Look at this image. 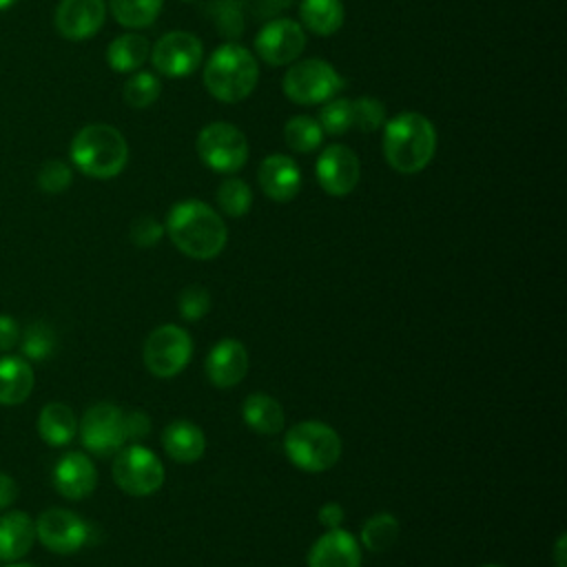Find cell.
<instances>
[{
  "label": "cell",
  "instance_id": "cell-32",
  "mask_svg": "<svg viewBox=\"0 0 567 567\" xmlns=\"http://www.w3.org/2000/svg\"><path fill=\"white\" fill-rule=\"evenodd\" d=\"M20 350L31 361H44L55 350V332L49 323L35 321L20 334Z\"/></svg>",
  "mask_w": 567,
  "mask_h": 567
},
{
  "label": "cell",
  "instance_id": "cell-20",
  "mask_svg": "<svg viewBox=\"0 0 567 567\" xmlns=\"http://www.w3.org/2000/svg\"><path fill=\"white\" fill-rule=\"evenodd\" d=\"M35 540V520L22 512L11 509L0 516V560L16 563L29 554Z\"/></svg>",
  "mask_w": 567,
  "mask_h": 567
},
{
  "label": "cell",
  "instance_id": "cell-9",
  "mask_svg": "<svg viewBox=\"0 0 567 567\" xmlns=\"http://www.w3.org/2000/svg\"><path fill=\"white\" fill-rule=\"evenodd\" d=\"M193 354L190 334L175 323H164L155 328L144 341V365L151 374L159 379H171L179 374Z\"/></svg>",
  "mask_w": 567,
  "mask_h": 567
},
{
  "label": "cell",
  "instance_id": "cell-29",
  "mask_svg": "<svg viewBox=\"0 0 567 567\" xmlns=\"http://www.w3.org/2000/svg\"><path fill=\"white\" fill-rule=\"evenodd\" d=\"M284 140L297 153H312L321 146L323 131L315 117L295 115L284 126Z\"/></svg>",
  "mask_w": 567,
  "mask_h": 567
},
{
  "label": "cell",
  "instance_id": "cell-23",
  "mask_svg": "<svg viewBox=\"0 0 567 567\" xmlns=\"http://www.w3.org/2000/svg\"><path fill=\"white\" fill-rule=\"evenodd\" d=\"M38 434L44 443H49L53 447H62V445L71 443L78 434L75 412L66 403H60V401L47 403L38 416Z\"/></svg>",
  "mask_w": 567,
  "mask_h": 567
},
{
  "label": "cell",
  "instance_id": "cell-44",
  "mask_svg": "<svg viewBox=\"0 0 567 567\" xmlns=\"http://www.w3.org/2000/svg\"><path fill=\"white\" fill-rule=\"evenodd\" d=\"M18 0H0V11H4V9H9V7H13Z\"/></svg>",
  "mask_w": 567,
  "mask_h": 567
},
{
  "label": "cell",
  "instance_id": "cell-30",
  "mask_svg": "<svg viewBox=\"0 0 567 567\" xmlns=\"http://www.w3.org/2000/svg\"><path fill=\"white\" fill-rule=\"evenodd\" d=\"M159 93L162 82L151 71H135L122 89V97L131 109H148L159 97Z\"/></svg>",
  "mask_w": 567,
  "mask_h": 567
},
{
  "label": "cell",
  "instance_id": "cell-24",
  "mask_svg": "<svg viewBox=\"0 0 567 567\" xmlns=\"http://www.w3.org/2000/svg\"><path fill=\"white\" fill-rule=\"evenodd\" d=\"M241 416L244 423L257 434H277L284 430L286 423V414L279 401L264 392H255L244 401Z\"/></svg>",
  "mask_w": 567,
  "mask_h": 567
},
{
  "label": "cell",
  "instance_id": "cell-2",
  "mask_svg": "<svg viewBox=\"0 0 567 567\" xmlns=\"http://www.w3.org/2000/svg\"><path fill=\"white\" fill-rule=\"evenodd\" d=\"M436 153V128L416 111H403L383 124V157L403 175L421 173Z\"/></svg>",
  "mask_w": 567,
  "mask_h": 567
},
{
  "label": "cell",
  "instance_id": "cell-18",
  "mask_svg": "<svg viewBox=\"0 0 567 567\" xmlns=\"http://www.w3.org/2000/svg\"><path fill=\"white\" fill-rule=\"evenodd\" d=\"M257 179L266 197L272 202H290L301 190V171L297 162L284 153L264 157L257 168Z\"/></svg>",
  "mask_w": 567,
  "mask_h": 567
},
{
  "label": "cell",
  "instance_id": "cell-4",
  "mask_svg": "<svg viewBox=\"0 0 567 567\" xmlns=\"http://www.w3.org/2000/svg\"><path fill=\"white\" fill-rule=\"evenodd\" d=\"M259 80V64L255 55L237 44L226 42L217 47L204 64V86L219 102H241L246 100Z\"/></svg>",
  "mask_w": 567,
  "mask_h": 567
},
{
  "label": "cell",
  "instance_id": "cell-25",
  "mask_svg": "<svg viewBox=\"0 0 567 567\" xmlns=\"http://www.w3.org/2000/svg\"><path fill=\"white\" fill-rule=\"evenodd\" d=\"M151 53V44L142 33H122L111 40L106 49V62L117 73H133L137 71Z\"/></svg>",
  "mask_w": 567,
  "mask_h": 567
},
{
  "label": "cell",
  "instance_id": "cell-16",
  "mask_svg": "<svg viewBox=\"0 0 567 567\" xmlns=\"http://www.w3.org/2000/svg\"><path fill=\"white\" fill-rule=\"evenodd\" d=\"M97 485V470L84 452H66L53 467V487L69 501L86 498Z\"/></svg>",
  "mask_w": 567,
  "mask_h": 567
},
{
  "label": "cell",
  "instance_id": "cell-10",
  "mask_svg": "<svg viewBox=\"0 0 567 567\" xmlns=\"http://www.w3.org/2000/svg\"><path fill=\"white\" fill-rule=\"evenodd\" d=\"M80 439L82 445L97 456L115 454L126 443L124 412L106 401L91 405L80 421Z\"/></svg>",
  "mask_w": 567,
  "mask_h": 567
},
{
  "label": "cell",
  "instance_id": "cell-21",
  "mask_svg": "<svg viewBox=\"0 0 567 567\" xmlns=\"http://www.w3.org/2000/svg\"><path fill=\"white\" fill-rule=\"evenodd\" d=\"M162 445L175 463H195L206 452V436L193 421L177 419L164 427Z\"/></svg>",
  "mask_w": 567,
  "mask_h": 567
},
{
  "label": "cell",
  "instance_id": "cell-39",
  "mask_svg": "<svg viewBox=\"0 0 567 567\" xmlns=\"http://www.w3.org/2000/svg\"><path fill=\"white\" fill-rule=\"evenodd\" d=\"M20 326L13 317L0 315V350L7 352L20 343Z\"/></svg>",
  "mask_w": 567,
  "mask_h": 567
},
{
  "label": "cell",
  "instance_id": "cell-41",
  "mask_svg": "<svg viewBox=\"0 0 567 567\" xmlns=\"http://www.w3.org/2000/svg\"><path fill=\"white\" fill-rule=\"evenodd\" d=\"M16 496H18L16 481L9 474L0 472V509H7L16 501Z\"/></svg>",
  "mask_w": 567,
  "mask_h": 567
},
{
  "label": "cell",
  "instance_id": "cell-5",
  "mask_svg": "<svg viewBox=\"0 0 567 567\" xmlns=\"http://www.w3.org/2000/svg\"><path fill=\"white\" fill-rule=\"evenodd\" d=\"M284 450L290 463L303 472H326L341 458V436L328 423L301 421L284 436Z\"/></svg>",
  "mask_w": 567,
  "mask_h": 567
},
{
  "label": "cell",
  "instance_id": "cell-6",
  "mask_svg": "<svg viewBox=\"0 0 567 567\" xmlns=\"http://www.w3.org/2000/svg\"><path fill=\"white\" fill-rule=\"evenodd\" d=\"M343 86L346 80L341 78V73L330 62L319 58L295 60L281 80L286 97L303 106L323 104L330 97H337Z\"/></svg>",
  "mask_w": 567,
  "mask_h": 567
},
{
  "label": "cell",
  "instance_id": "cell-42",
  "mask_svg": "<svg viewBox=\"0 0 567 567\" xmlns=\"http://www.w3.org/2000/svg\"><path fill=\"white\" fill-rule=\"evenodd\" d=\"M554 554H556V563H558V567H567V565H565V534H560V538H558V543H556Z\"/></svg>",
  "mask_w": 567,
  "mask_h": 567
},
{
  "label": "cell",
  "instance_id": "cell-8",
  "mask_svg": "<svg viewBox=\"0 0 567 567\" xmlns=\"http://www.w3.org/2000/svg\"><path fill=\"white\" fill-rule=\"evenodd\" d=\"M113 481L131 496H151L164 485V465L155 452L135 443L115 452Z\"/></svg>",
  "mask_w": 567,
  "mask_h": 567
},
{
  "label": "cell",
  "instance_id": "cell-38",
  "mask_svg": "<svg viewBox=\"0 0 567 567\" xmlns=\"http://www.w3.org/2000/svg\"><path fill=\"white\" fill-rule=\"evenodd\" d=\"M124 425H126V441H142L151 434V419L146 412L133 410L124 414Z\"/></svg>",
  "mask_w": 567,
  "mask_h": 567
},
{
  "label": "cell",
  "instance_id": "cell-26",
  "mask_svg": "<svg viewBox=\"0 0 567 567\" xmlns=\"http://www.w3.org/2000/svg\"><path fill=\"white\" fill-rule=\"evenodd\" d=\"M299 18L310 33L332 35L341 29L346 11L341 0H301Z\"/></svg>",
  "mask_w": 567,
  "mask_h": 567
},
{
  "label": "cell",
  "instance_id": "cell-13",
  "mask_svg": "<svg viewBox=\"0 0 567 567\" xmlns=\"http://www.w3.org/2000/svg\"><path fill=\"white\" fill-rule=\"evenodd\" d=\"M35 538L55 554H73L89 540V525L75 512L49 507L35 520Z\"/></svg>",
  "mask_w": 567,
  "mask_h": 567
},
{
  "label": "cell",
  "instance_id": "cell-22",
  "mask_svg": "<svg viewBox=\"0 0 567 567\" xmlns=\"http://www.w3.org/2000/svg\"><path fill=\"white\" fill-rule=\"evenodd\" d=\"M33 390V368L27 359L0 357V405H20Z\"/></svg>",
  "mask_w": 567,
  "mask_h": 567
},
{
  "label": "cell",
  "instance_id": "cell-46",
  "mask_svg": "<svg viewBox=\"0 0 567 567\" xmlns=\"http://www.w3.org/2000/svg\"><path fill=\"white\" fill-rule=\"evenodd\" d=\"M483 567H501V565H483Z\"/></svg>",
  "mask_w": 567,
  "mask_h": 567
},
{
  "label": "cell",
  "instance_id": "cell-27",
  "mask_svg": "<svg viewBox=\"0 0 567 567\" xmlns=\"http://www.w3.org/2000/svg\"><path fill=\"white\" fill-rule=\"evenodd\" d=\"M164 0H109V9L117 24L126 29H144L155 22Z\"/></svg>",
  "mask_w": 567,
  "mask_h": 567
},
{
  "label": "cell",
  "instance_id": "cell-31",
  "mask_svg": "<svg viewBox=\"0 0 567 567\" xmlns=\"http://www.w3.org/2000/svg\"><path fill=\"white\" fill-rule=\"evenodd\" d=\"M217 204L228 217H244L252 206V190L239 177H226L217 188Z\"/></svg>",
  "mask_w": 567,
  "mask_h": 567
},
{
  "label": "cell",
  "instance_id": "cell-11",
  "mask_svg": "<svg viewBox=\"0 0 567 567\" xmlns=\"http://www.w3.org/2000/svg\"><path fill=\"white\" fill-rule=\"evenodd\" d=\"M153 69L164 78H188L204 58V44L188 31L164 33L148 53Z\"/></svg>",
  "mask_w": 567,
  "mask_h": 567
},
{
  "label": "cell",
  "instance_id": "cell-17",
  "mask_svg": "<svg viewBox=\"0 0 567 567\" xmlns=\"http://www.w3.org/2000/svg\"><path fill=\"white\" fill-rule=\"evenodd\" d=\"M248 350L239 339H221L206 357V377L217 388H233L248 374Z\"/></svg>",
  "mask_w": 567,
  "mask_h": 567
},
{
  "label": "cell",
  "instance_id": "cell-45",
  "mask_svg": "<svg viewBox=\"0 0 567 567\" xmlns=\"http://www.w3.org/2000/svg\"><path fill=\"white\" fill-rule=\"evenodd\" d=\"M9 567H33V565H29V563H9Z\"/></svg>",
  "mask_w": 567,
  "mask_h": 567
},
{
  "label": "cell",
  "instance_id": "cell-14",
  "mask_svg": "<svg viewBox=\"0 0 567 567\" xmlns=\"http://www.w3.org/2000/svg\"><path fill=\"white\" fill-rule=\"evenodd\" d=\"M319 186L332 197L350 195L361 177V164L357 153L346 144H330L319 153L315 164Z\"/></svg>",
  "mask_w": 567,
  "mask_h": 567
},
{
  "label": "cell",
  "instance_id": "cell-35",
  "mask_svg": "<svg viewBox=\"0 0 567 567\" xmlns=\"http://www.w3.org/2000/svg\"><path fill=\"white\" fill-rule=\"evenodd\" d=\"M71 182H73V171L62 159H47L38 171V188L49 195H58L66 190Z\"/></svg>",
  "mask_w": 567,
  "mask_h": 567
},
{
  "label": "cell",
  "instance_id": "cell-33",
  "mask_svg": "<svg viewBox=\"0 0 567 567\" xmlns=\"http://www.w3.org/2000/svg\"><path fill=\"white\" fill-rule=\"evenodd\" d=\"M319 126L328 135H343L352 128V100L330 97L319 111Z\"/></svg>",
  "mask_w": 567,
  "mask_h": 567
},
{
  "label": "cell",
  "instance_id": "cell-19",
  "mask_svg": "<svg viewBox=\"0 0 567 567\" xmlns=\"http://www.w3.org/2000/svg\"><path fill=\"white\" fill-rule=\"evenodd\" d=\"M308 567H361V545L341 527L328 529L310 547Z\"/></svg>",
  "mask_w": 567,
  "mask_h": 567
},
{
  "label": "cell",
  "instance_id": "cell-28",
  "mask_svg": "<svg viewBox=\"0 0 567 567\" xmlns=\"http://www.w3.org/2000/svg\"><path fill=\"white\" fill-rule=\"evenodd\" d=\"M399 532H401V525L394 514H388V512L374 514L361 527V545L368 551L383 554L396 543Z\"/></svg>",
  "mask_w": 567,
  "mask_h": 567
},
{
  "label": "cell",
  "instance_id": "cell-1",
  "mask_svg": "<svg viewBox=\"0 0 567 567\" xmlns=\"http://www.w3.org/2000/svg\"><path fill=\"white\" fill-rule=\"evenodd\" d=\"M164 230L177 250L202 261L217 257L228 239L224 219L202 199H184L173 204Z\"/></svg>",
  "mask_w": 567,
  "mask_h": 567
},
{
  "label": "cell",
  "instance_id": "cell-36",
  "mask_svg": "<svg viewBox=\"0 0 567 567\" xmlns=\"http://www.w3.org/2000/svg\"><path fill=\"white\" fill-rule=\"evenodd\" d=\"M179 312L186 321H197L210 310V292L199 284H190L179 292Z\"/></svg>",
  "mask_w": 567,
  "mask_h": 567
},
{
  "label": "cell",
  "instance_id": "cell-47",
  "mask_svg": "<svg viewBox=\"0 0 567 567\" xmlns=\"http://www.w3.org/2000/svg\"><path fill=\"white\" fill-rule=\"evenodd\" d=\"M182 2H193V0H182Z\"/></svg>",
  "mask_w": 567,
  "mask_h": 567
},
{
  "label": "cell",
  "instance_id": "cell-7",
  "mask_svg": "<svg viewBox=\"0 0 567 567\" xmlns=\"http://www.w3.org/2000/svg\"><path fill=\"white\" fill-rule=\"evenodd\" d=\"M199 159L217 173H235L248 159V140L230 122L206 124L195 142Z\"/></svg>",
  "mask_w": 567,
  "mask_h": 567
},
{
  "label": "cell",
  "instance_id": "cell-40",
  "mask_svg": "<svg viewBox=\"0 0 567 567\" xmlns=\"http://www.w3.org/2000/svg\"><path fill=\"white\" fill-rule=\"evenodd\" d=\"M319 523L323 525V527H328V529H334V527H341V523H343V518H346V512H343V507L339 505V503H326V505H321V509H319Z\"/></svg>",
  "mask_w": 567,
  "mask_h": 567
},
{
  "label": "cell",
  "instance_id": "cell-37",
  "mask_svg": "<svg viewBox=\"0 0 567 567\" xmlns=\"http://www.w3.org/2000/svg\"><path fill=\"white\" fill-rule=\"evenodd\" d=\"M164 235V226L153 215H140L131 224V241L140 248L155 246Z\"/></svg>",
  "mask_w": 567,
  "mask_h": 567
},
{
  "label": "cell",
  "instance_id": "cell-34",
  "mask_svg": "<svg viewBox=\"0 0 567 567\" xmlns=\"http://www.w3.org/2000/svg\"><path fill=\"white\" fill-rule=\"evenodd\" d=\"M385 124V104L379 97L361 95L352 100V126L363 133H374Z\"/></svg>",
  "mask_w": 567,
  "mask_h": 567
},
{
  "label": "cell",
  "instance_id": "cell-3",
  "mask_svg": "<svg viewBox=\"0 0 567 567\" xmlns=\"http://www.w3.org/2000/svg\"><path fill=\"white\" fill-rule=\"evenodd\" d=\"M69 153L73 166L93 179H111L128 162L126 137L115 126L102 122L82 126L73 135Z\"/></svg>",
  "mask_w": 567,
  "mask_h": 567
},
{
  "label": "cell",
  "instance_id": "cell-15",
  "mask_svg": "<svg viewBox=\"0 0 567 567\" xmlns=\"http://www.w3.org/2000/svg\"><path fill=\"white\" fill-rule=\"evenodd\" d=\"M106 18L104 0H60L55 7V29L64 40L82 42L93 38Z\"/></svg>",
  "mask_w": 567,
  "mask_h": 567
},
{
  "label": "cell",
  "instance_id": "cell-12",
  "mask_svg": "<svg viewBox=\"0 0 567 567\" xmlns=\"http://www.w3.org/2000/svg\"><path fill=\"white\" fill-rule=\"evenodd\" d=\"M303 49L306 31L290 18H272L255 35V51L270 66L292 64L299 60Z\"/></svg>",
  "mask_w": 567,
  "mask_h": 567
},
{
  "label": "cell",
  "instance_id": "cell-43",
  "mask_svg": "<svg viewBox=\"0 0 567 567\" xmlns=\"http://www.w3.org/2000/svg\"><path fill=\"white\" fill-rule=\"evenodd\" d=\"M295 0H264V4L270 9V11H281V9H288L292 7Z\"/></svg>",
  "mask_w": 567,
  "mask_h": 567
}]
</instances>
